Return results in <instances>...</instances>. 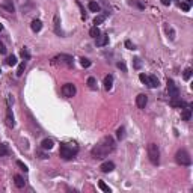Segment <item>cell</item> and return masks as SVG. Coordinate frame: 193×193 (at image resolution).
Instances as JSON below:
<instances>
[{
  "label": "cell",
  "instance_id": "obj_16",
  "mask_svg": "<svg viewBox=\"0 0 193 193\" xmlns=\"http://www.w3.org/2000/svg\"><path fill=\"white\" fill-rule=\"evenodd\" d=\"M171 106H174V107H186L187 106V103L186 101H183L181 98H178V100H171Z\"/></svg>",
  "mask_w": 193,
  "mask_h": 193
},
{
  "label": "cell",
  "instance_id": "obj_7",
  "mask_svg": "<svg viewBox=\"0 0 193 193\" xmlns=\"http://www.w3.org/2000/svg\"><path fill=\"white\" fill-rule=\"evenodd\" d=\"M75 92H77V89H75V86H74L72 83H65V85L62 86V94H63V97L71 98V97L75 95Z\"/></svg>",
  "mask_w": 193,
  "mask_h": 193
},
{
  "label": "cell",
  "instance_id": "obj_46",
  "mask_svg": "<svg viewBox=\"0 0 193 193\" xmlns=\"http://www.w3.org/2000/svg\"><path fill=\"white\" fill-rule=\"evenodd\" d=\"M2 29H3V26H2V24H0V32H2Z\"/></svg>",
  "mask_w": 193,
  "mask_h": 193
},
{
  "label": "cell",
  "instance_id": "obj_4",
  "mask_svg": "<svg viewBox=\"0 0 193 193\" xmlns=\"http://www.w3.org/2000/svg\"><path fill=\"white\" fill-rule=\"evenodd\" d=\"M175 160H176L178 164H181V166H190V164H192V157H190V154H189L186 149L176 151Z\"/></svg>",
  "mask_w": 193,
  "mask_h": 193
},
{
  "label": "cell",
  "instance_id": "obj_36",
  "mask_svg": "<svg viewBox=\"0 0 193 193\" xmlns=\"http://www.w3.org/2000/svg\"><path fill=\"white\" fill-rule=\"evenodd\" d=\"M139 79H140V82H142V83H148V75H145V74H140L139 75Z\"/></svg>",
  "mask_w": 193,
  "mask_h": 193
},
{
  "label": "cell",
  "instance_id": "obj_11",
  "mask_svg": "<svg viewBox=\"0 0 193 193\" xmlns=\"http://www.w3.org/2000/svg\"><path fill=\"white\" fill-rule=\"evenodd\" d=\"M95 42H97V47H104V45H107L109 44V36L107 35H103V33H100V36L98 38H95Z\"/></svg>",
  "mask_w": 193,
  "mask_h": 193
},
{
  "label": "cell",
  "instance_id": "obj_33",
  "mask_svg": "<svg viewBox=\"0 0 193 193\" xmlns=\"http://www.w3.org/2000/svg\"><path fill=\"white\" fill-rule=\"evenodd\" d=\"M55 30H56L57 35H60V29H59V17H57V15L55 17Z\"/></svg>",
  "mask_w": 193,
  "mask_h": 193
},
{
  "label": "cell",
  "instance_id": "obj_2",
  "mask_svg": "<svg viewBox=\"0 0 193 193\" xmlns=\"http://www.w3.org/2000/svg\"><path fill=\"white\" fill-rule=\"evenodd\" d=\"M79 152V148H77L74 143H60V149L59 154L63 160H71L75 157V154Z\"/></svg>",
  "mask_w": 193,
  "mask_h": 193
},
{
  "label": "cell",
  "instance_id": "obj_6",
  "mask_svg": "<svg viewBox=\"0 0 193 193\" xmlns=\"http://www.w3.org/2000/svg\"><path fill=\"white\" fill-rule=\"evenodd\" d=\"M168 92H169V97L171 100H178V98H181L179 97V89L178 86L174 83V80L168 79Z\"/></svg>",
  "mask_w": 193,
  "mask_h": 193
},
{
  "label": "cell",
  "instance_id": "obj_38",
  "mask_svg": "<svg viewBox=\"0 0 193 193\" xmlns=\"http://www.w3.org/2000/svg\"><path fill=\"white\" fill-rule=\"evenodd\" d=\"M118 68H119V70H122L124 72H127V67H125V63H124L122 60H121V62H118Z\"/></svg>",
  "mask_w": 193,
  "mask_h": 193
},
{
  "label": "cell",
  "instance_id": "obj_37",
  "mask_svg": "<svg viewBox=\"0 0 193 193\" xmlns=\"http://www.w3.org/2000/svg\"><path fill=\"white\" fill-rule=\"evenodd\" d=\"M36 156H39V159H48V154H45L42 151H36Z\"/></svg>",
  "mask_w": 193,
  "mask_h": 193
},
{
  "label": "cell",
  "instance_id": "obj_34",
  "mask_svg": "<svg viewBox=\"0 0 193 193\" xmlns=\"http://www.w3.org/2000/svg\"><path fill=\"white\" fill-rule=\"evenodd\" d=\"M17 166H18V168H20V169H23L24 172H27V171H29V169H27V166H26V164H24L23 161H20V160L17 161Z\"/></svg>",
  "mask_w": 193,
  "mask_h": 193
},
{
  "label": "cell",
  "instance_id": "obj_35",
  "mask_svg": "<svg viewBox=\"0 0 193 193\" xmlns=\"http://www.w3.org/2000/svg\"><path fill=\"white\" fill-rule=\"evenodd\" d=\"M179 6H181V9H183V11H186V12H189V11H190V5H189V3H186V2L179 3Z\"/></svg>",
  "mask_w": 193,
  "mask_h": 193
},
{
  "label": "cell",
  "instance_id": "obj_31",
  "mask_svg": "<svg viewBox=\"0 0 193 193\" xmlns=\"http://www.w3.org/2000/svg\"><path fill=\"white\" fill-rule=\"evenodd\" d=\"M104 20H106V15H98V17H95V18H94V24H95V26H98V24H101Z\"/></svg>",
  "mask_w": 193,
  "mask_h": 193
},
{
  "label": "cell",
  "instance_id": "obj_32",
  "mask_svg": "<svg viewBox=\"0 0 193 193\" xmlns=\"http://www.w3.org/2000/svg\"><path fill=\"white\" fill-rule=\"evenodd\" d=\"M183 77H184V80H190V77H192V68H186Z\"/></svg>",
  "mask_w": 193,
  "mask_h": 193
},
{
  "label": "cell",
  "instance_id": "obj_25",
  "mask_svg": "<svg viewBox=\"0 0 193 193\" xmlns=\"http://www.w3.org/2000/svg\"><path fill=\"white\" fill-rule=\"evenodd\" d=\"M26 65H27V63H26V60H23L20 65H18V70H17V75H18V77L23 75V72H24V70H26Z\"/></svg>",
  "mask_w": 193,
  "mask_h": 193
},
{
  "label": "cell",
  "instance_id": "obj_10",
  "mask_svg": "<svg viewBox=\"0 0 193 193\" xmlns=\"http://www.w3.org/2000/svg\"><path fill=\"white\" fill-rule=\"evenodd\" d=\"M0 8L5 9L6 12H11V14L15 12V6H14V3H12V0H3V3L0 5Z\"/></svg>",
  "mask_w": 193,
  "mask_h": 193
},
{
  "label": "cell",
  "instance_id": "obj_21",
  "mask_svg": "<svg viewBox=\"0 0 193 193\" xmlns=\"http://www.w3.org/2000/svg\"><path fill=\"white\" fill-rule=\"evenodd\" d=\"M164 30H166V33H168V36H169L171 39L174 41V39H175V30L171 27L169 24H166V26H164Z\"/></svg>",
  "mask_w": 193,
  "mask_h": 193
},
{
  "label": "cell",
  "instance_id": "obj_29",
  "mask_svg": "<svg viewBox=\"0 0 193 193\" xmlns=\"http://www.w3.org/2000/svg\"><path fill=\"white\" fill-rule=\"evenodd\" d=\"M116 136H118V139H119V140H122V139L125 137V128H124V127H119V128H118Z\"/></svg>",
  "mask_w": 193,
  "mask_h": 193
},
{
  "label": "cell",
  "instance_id": "obj_15",
  "mask_svg": "<svg viewBox=\"0 0 193 193\" xmlns=\"http://www.w3.org/2000/svg\"><path fill=\"white\" fill-rule=\"evenodd\" d=\"M53 146H55V142L51 139H44L42 142H41V148L42 149H51Z\"/></svg>",
  "mask_w": 193,
  "mask_h": 193
},
{
  "label": "cell",
  "instance_id": "obj_40",
  "mask_svg": "<svg viewBox=\"0 0 193 193\" xmlns=\"http://www.w3.org/2000/svg\"><path fill=\"white\" fill-rule=\"evenodd\" d=\"M5 53H6V47L3 42H0V55H5Z\"/></svg>",
  "mask_w": 193,
  "mask_h": 193
},
{
  "label": "cell",
  "instance_id": "obj_13",
  "mask_svg": "<svg viewBox=\"0 0 193 193\" xmlns=\"http://www.w3.org/2000/svg\"><path fill=\"white\" fill-rule=\"evenodd\" d=\"M146 85H148L149 88L154 89V88H159L160 83H159V79H157L156 75H149V77H148V83H146Z\"/></svg>",
  "mask_w": 193,
  "mask_h": 193
},
{
  "label": "cell",
  "instance_id": "obj_17",
  "mask_svg": "<svg viewBox=\"0 0 193 193\" xmlns=\"http://www.w3.org/2000/svg\"><path fill=\"white\" fill-rule=\"evenodd\" d=\"M190 118H192V109H190V106L183 107V119L184 121H190Z\"/></svg>",
  "mask_w": 193,
  "mask_h": 193
},
{
  "label": "cell",
  "instance_id": "obj_43",
  "mask_svg": "<svg viewBox=\"0 0 193 193\" xmlns=\"http://www.w3.org/2000/svg\"><path fill=\"white\" fill-rule=\"evenodd\" d=\"M12 103H14V98H12V95H8V106H11Z\"/></svg>",
  "mask_w": 193,
  "mask_h": 193
},
{
  "label": "cell",
  "instance_id": "obj_22",
  "mask_svg": "<svg viewBox=\"0 0 193 193\" xmlns=\"http://www.w3.org/2000/svg\"><path fill=\"white\" fill-rule=\"evenodd\" d=\"M88 8H89V11H92V12H100V9H101L97 2H89Z\"/></svg>",
  "mask_w": 193,
  "mask_h": 193
},
{
  "label": "cell",
  "instance_id": "obj_45",
  "mask_svg": "<svg viewBox=\"0 0 193 193\" xmlns=\"http://www.w3.org/2000/svg\"><path fill=\"white\" fill-rule=\"evenodd\" d=\"M192 2H193V0H187V2H186V3H189V5H192Z\"/></svg>",
  "mask_w": 193,
  "mask_h": 193
},
{
  "label": "cell",
  "instance_id": "obj_12",
  "mask_svg": "<svg viewBox=\"0 0 193 193\" xmlns=\"http://www.w3.org/2000/svg\"><path fill=\"white\" fill-rule=\"evenodd\" d=\"M100 169H101V172H104V174L112 172V171L115 169V163H113V161H104V163L100 166Z\"/></svg>",
  "mask_w": 193,
  "mask_h": 193
},
{
  "label": "cell",
  "instance_id": "obj_14",
  "mask_svg": "<svg viewBox=\"0 0 193 193\" xmlns=\"http://www.w3.org/2000/svg\"><path fill=\"white\" fill-rule=\"evenodd\" d=\"M112 85H113V75H106L104 77V89L106 91H110L112 89Z\"/></svg>",
  "mask_w": 193,
  "mask_h": 193
},
{
  "label": "cell",
  "instance_id": "obj_18",
  "mask_svg": "<svg viewBox=\"0 0 193 193\" xmlns=\"http://www.w3.org/2000/svg\"><path fill=\"white\" fill-rule=\"evenodd\" d=\"M30 27H32L33 32H39V30L42 29V23H41L39 20H33L32 24H30Z\"/></svg>",
  "mask_w": 193,
  "mask_h": 193
},
{
  "label": "cell",
  "instance_id": "obj_27",
  "mask_svg": "<svg viewBox=\"0 0 193 193\" xmlns=\"http://www.w3.org/2000/svg\"><path fill=\"white\" fill-rule=\"evenodd\" d=\"M21 57H23L24 60H29V59H30V53H29V50L26 48V47L21 48Z\"/></svg>",
  "mask_w": 193,
  "mask_h": 193
},
{
  "label": "cell",
  "instance_id": "obj_19",
  "mask_svg": "<svg viewBox=\"0 0 193 193\" xmlns=\"http://www.w3.org/2000/svg\"><path fill=\"white\" fill-rule=\"evenodd\" d=\"M14 181H15V186H17L18 189H21V187H24V184H26V181H24V178H23L21 175H15V176H14Z\"/></svg>",
  "mask_w": 193,
  "mask_h": 193
},
{
  "label": "cell",
  "instance_id": "obj_5",
  "mask_svg": "<svg viewBox=\"0 0 193 193\" xmlns=\"http://www.w3.org/2000/svg\"><path fill=\"white\" fill-rule=\"evenodd\" d=\"M148 159L152 164H159L160 163V151L156 143H149L148 145Z\"/></svg>",
  "mask_w": 193,
  "mask_h": 193
},
{
  "label": "cell",
  "instance_id": "obj_24",
  "mask_svg": "<svg viewBox=\"0 0 193 193\" xmlns=\"http://www.w3.org/2000/svg\"><path fill=\"white\" fill-rule=\"evenodd\" d=\"M88 86H89V89H97V80H95V77H89L88 79Z\"/></svg>",
  "mask_w": 193,
  "mask_h": 193
},
{
  "label": "cell",
  "instance_id": "obj_9",
  "mask_svg": "<svg viewBox=\"0 0 193 193\" xmlns=\"http://www.w3.org/2000/svg\"><path fill=\"white\" fill-rule=\"evenodd\" d=\"M6 125L11 128L15 127V119H14V113L11 110V106H8V110H6Z\"/></svg>",
  "mask_w": 193,
  "mask_h": 193
},
{
  "label": "cell",
  "instance_id": "obj_42",
  "mask_svg": "<svg viewBox=\"0 0 193 193\" xmlns=\"http://www.w3.org/2000/svg\"><path fill=\"white\" fill-rule=\"evenodd\" d=\"M125 47H127V48H130V50H133V44H131V41H125Z\"/></svg>",
  "mask_w": 193,
  "mask_h": 193
},
{
  "label": "cell",
  "instance_id": "obj_28",
  "mask_svg": "<svg viewBox=\"0 0 193 193\" xmlns=\"http://www.w3.org/2000/svg\"><path fill=\"white\" fill-rule=\"evenodd\" d=\"M98 187L103 190V192H106V193H110V187L104 183V181H98Z\"/></svg>",
  "mask_w": 193,
  "mask_h": 193
},
{
  "label": "cell",
  "instance_id": "obj_20",
  "mask_svg": "<svg viewBox=\"0 0 193 193\" xmlns=\"http://www.w3.org/2000/svg\"><path fill=\"white\" fill-rule=\"evenodd\" d=\"M11 151H9V146H8V143H0V157H5V156H8Z\"/></svg>",
  "mask_w": 193,
  "mask_h": 193
},
{
  "label": "cell",
  "instance_id": "obj_44",
  "mask_svg": "<svg viewBox=\"0 0 193 193\" xmlns=\"http://www.w3.org/2000/svg\"><path fill=\"white\" fill-rule=\"evenodd\" d=\"M161 3H163L164 6H168V5H171V0H161Z\"/></svg>",
  "mask_w": 193,
  "mask_h": 193
},
{
  "label": "cell",
  "instance_id": "obj_23",
  "mask_svg": "<svg viewBox=\"0 0 193 193\" xmlns=\"http://www.w3.org/2000/svg\"><path fill=\"white\" fill-rule=\"evenodd\" d=\"M6 63H8L9 67H14V65H17V57H15L14 55L8 56V57H6Z\"/></svg>",
  "mask_w": 193,
  "mask_h": 193
},
{
  "label": "cell",
  "instance_id": "obj_41",
  "mask_svg": "<svg viewBox=\"0 0 193 193\" xmlns=\"http://www.w3.org/2000/svg\"><path fill=\"white\" fill-rule=\"evenodd\" d=\"M130 3H131V5H137L139 8H145V5H143V3H140L139 0H133V2H130Z\"/></svg>",
  "mask_w": 193,
  "mask_h": 193
},
{
  "label": "cell",
  "instance_id": "obj_8",
  "mask_svg": "<svg viewBox=\"0 0 193 193\" xmlns=\"http://www.w3.org/2000/svg\"><path fill=\"white\" fill-rule=\"evenodd\" d=\"M136 104H137L139 109H145L146 104H148V97H146L145 94H139V95L136 97Z\"/></svg>",
  "mask_w": 193,
  "mask_h": 193
},
{
  "label": "cell",
  "instance_id": "obj_3",
  "mask_svg": "<svg viewBox=\"0 0 193 193\" xmlns=\"http://www.w3.org/2000/svg\"><path fill=\"white\" fill-rule=\"evenodd\" d=\"M53 63H55V65H62V67L71 68L74 65V59L70 55H57V56L53 57Z\"/></svg>",
  "mask_w": 193,
  "mask_h": 193
},
{
  "label": "cell",
  "instance_id": "obj_30",
  "mask_svg": "<svg viewBox=\"0 0 193 193\" xmlns=\"http://www.w3.org/2000/svg\"><path fill=\"white\" fill-rule=\"evenodd\" d=\"M80 65H82L83 68H89V67H91V60L86 59V57H82V59H80Z\"/></svg>",
  "mask_w": 193,
  "mask_h": 193
},
{
  "label": "cell",
  "instance_id": "obj_1",
  "mask_svg": "<svg viewBox=\"0 0 193 193\" xmlns=\"http://www.w3.org/2000/svg\"><path fill=\"white\" fill-rule=\"evenodd\" d=\"M115 146H116V143H115V139L112 136H104L100 142L92 148V157L94 159H104L107 157L110 152L115 151Z\"/></svg>",
  "mask_w": 193,
  "mask_h": 193
},
{
  "label": "cell",
  "instance_id": "obj_39",
  "mask_svg": "<svg viewBox=\"0 0 193 193\" xmlns=\"http://www.w3.org/2000/svg\"><path fill=\"white\" fill-rule=\"evenodd\" d=\"M140 65H142V62H140V59H139V57H136V59H134V67L139 70V68H140Z\"/></svg>",
  "mask_w": 193,
  "mask_h": 193
},
{
  "label": "cell",
  "instance_id": "obj_26",
  "mask_svg": "<svg viewBox=\"0 0 193 193\" xmlns=\"http://www.w3.org/2000/svg\"><path fill=\"white\" fill-rule=\"evenodd\" d=\"M100 33H101V32H100V29L97 27V26H94V27H92L91 30H89V35H91L92 38H98V36H100Z\"/></svg>",
  "mask_w": 193,
  "mask_h": 193
}]
</instances>
